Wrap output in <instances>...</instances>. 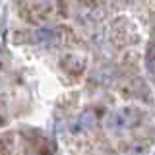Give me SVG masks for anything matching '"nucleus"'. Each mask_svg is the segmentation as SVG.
I'll list each match as a JSON object with an SVG mask.
<instances>
[{"label": "nucleus", "mask_w": 155, "mask_h": 155, "mask_svg": "<svg viewBox=\"0 0 155 155\" xmlns=\"http://www.w3.org/2000/svg\"><path fill=\"white\" fill-rule=\"evenodd\" d=\"M0 58H2V48H0Z\"/></svg>", "instance_id": "f257e3e1"}]
</instances>
